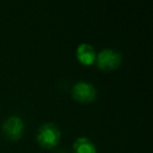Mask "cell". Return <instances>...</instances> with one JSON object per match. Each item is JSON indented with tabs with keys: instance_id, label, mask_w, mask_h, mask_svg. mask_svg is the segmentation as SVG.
I'll return each mask as SVG.
<instances>
[{
	"instance_id": "obj_5",
	"label": "cell",
	"mask_w": 153,
	"mask_h": 153,
	"mask_svg": "<svg viewBox=\"0 0 153 153\" xmlns=\"http://www.w3.org/2000/svg\"><path fill=\"white\" fill-rule=\"evenodd\" d=\"M76 58L84 65H91L96 61V51L94 48L89 44H83L79 45L76 49Z\"/></svg>"
},
{
	"instance_id": "obj_2",
	"label": "cell",
	"mask_w": 153,
	"mask_h": 153,
	"mask_svg": "<svg viewBox=\"0 0 153 153\" xmlns=\"http://www.w3.org/2000/svg\"><path fill=\"white\" fill-rule=\"evenodd\" d=\"M97 65L100 69L109 71L114 70L122 62V55L113 49H104L96 57Z\"/></svg>"
},
{
	"instance_id": "obj_3",
	"label": "cell",
	"mask_w": 153,
	"mask_h": 153,
	"mask_svg": "<svg viewBox=\"0 0 153 153\" xmlns=\"http://www.w3.org/2000/svg\"><path fill=\"white\" fill-rule=\"evenodd\" d=\"M2 131L4 135L10 140H19L24 132V123L21 117L12 115L7 117L2 124Z\"/></svg>"
},
{
	"instance_id": "obj_4",
	"label": "cell",
	"mask_w": 153,
	"mask_h": 153,
	"mask_svg": "<svg viewBox=\"0 0 153 153\" xmlns=\"http://www.w3.org/2000/svg\"><path fill=\"white\" fill-rule=\"evenodd\" d=\"M72 97L81 103H89L97 97V89L87 82H78L72 88Z\"/></svg>"
},
{
	"instance_id": "obj_6",
	"label": "cell",
	"mask_w": 153,
	"mask_h": 153,
	"mask_svg": "<svg viewBox=\"0 0 153 153\" xmlns=\"http://www.w3.org/2000/svg\"><path fill=\"white\" fill-rule=\"evenodd\" d=\"M74 153H97V149L88 138L79 137L74 144Z\"/></svg>"
},
{
	"instance_id": "obj_1",
	"label": "cell",
	"mask_w": 153,
	"mask_h": 153,
	"mask_svg": "<svg viewBox=\"0 0 153 153\" xmlns=\"http://www.w3.org/2000/svg\"><path fill=\"white\" fill-rule=\"evenodd\" d=\"M61 138V132L57 125L53 123H45L40 126L37 134V142L43 148L51 149L58 145Z\"/></svg>"
}]
</instances>
